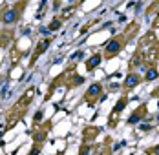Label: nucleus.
I'll list each match as a JSON object with an SVG mask.
<instances>
[{
    "label": "nucleus",
    "mask_w": 159,
    "mask_h": 155,
    "mask_svg": "<svg viewBox=\"0 0 159 155\" xmlns=\"http://www.w3.org/2000/svg\"><path fill=\"white\" fill-rule=\"evenodd\" d=\"M79 84H82V77H77V79H75V86H79Z\"/></svg>",
    "instance_id": "nucleus-13"
},
{
    "label": "nucleus",
    "mask_w": 159,
    "mask_h": 155,
    "mask_svg": "<svg viewBox=\"0 0 159 155\" xmlns=\"http://www.w3.org/2000/svg\"><path fill=\"white\" fill-rule=\"evenodd\" d=\"M101 155H102V153H101Z\"/></svg>",
    "instance_id": "nucleus-16"
},
{
    "label": "nucleus",
    "mask_w": 159,
    "mask_h": 155,
    "mask_svg": "<svg viewBox=\"0 0 159 155\" xmlns=\"http://www.w3.org/2000/svg\"><path fill=\"white\" fill-rule=\"evenodd\" d=\"M40 119H42V111H37V115H35V120H37V122H39V120Z\"/></svg>",
    "instance_id": "nucleus-12"
},
{
    "label": "nucleus",
    "mask_w": 159,
    "mask_h": 155,
    "mask_svg": "<svg viewBox=\"0 0 159 155\" xmlns=\"http://www.w3.org/2000/svg\"><path fill=\"white\" fill-rule=\"evenodd\" d=\"M124 106H126V99H121L119 102L115 104V108H113V111H121V110H124Z\"/></svg>",
    "instance_id": "nucleus-7"
},
{
    "label": "nucleus",
    "mask_w": 159,
    "mask_h": 155,
    "mask_svg": "<svg viewBox=\"0 0 159 155\" xmlns=\"http://www.w3.org/2000/svg\"><path fill=\"white\" fill-rule=\"evenodd\" d=\"M137 82H139L137 75H128V77H126V82H124V86H126V88H132V86H135Z\"/></svg>",
    "instance_id": "nucleus-6"
},
{
    "label": "nucleus",
    "mask_w": 159,
    "mask_h": 155,
    "mask_svg": "<svg viewBox=\"0 0 159 155\" xmlns=\"http://www.w3.org/2000/svg\"><path fill=\"white\" fill-rule=\"evenodd\" d=\"M81 57H82V53H81V51H77L75 55H71V58H81Z\"/></svg>",
    "instance_id": "nucleus-14"
},
{
    "label": "nucleus",
    "mask_w": 159,
    "mask_h": 155,
    "mask_svg": "<svg viewBox=\"0 0 159 155\" xmlns=\"http://www.w3.org/2000/svg\"><path fill=\"white\" fill-rule=\"evenodd\" d=\"M101 60H102V58H101V55H93V57H92V58H90L88 62H86V68H88V70L97 68V66L101 64Z\"/></svg>",
    "instance_id": "nucleus-3"
},
{
    "label": "nucleus",
    "mask_w": 159,
    "mask_h": 155,
    "mask_svg": "<svg viewBox=\"0 0 159 155\" xmlns=\"http://www.w3.org/2000/svg\"><path fill=\"white\" fill-rule=\"evenodd\" d=\"M17 18H18V11L17 9H8L4 13V17H2L4 24H13V22H17Z\"/></svg>",
    "instance_id": "nucleus-1"
},
{
    "label": "nucleus",
    "mask_w": 159,
    "mask_h": 155,
    "mask_svg": "<svg viewBox=\"0 0 159 155\" xmlns=\"http://www.w3.org/2000/svg\"><path fill=\"white\" fill-rule=\"evenodd\" d=\"M88 152H90V148H88V146H82V150H81V155H86Z\"/></svg>",
    "instance_id": "nucleus-11"
},
{
    "label": "nucleus",
    "mask_w": 159,
    "mask_h": 155,
    "mask_svg": "<svg viewBox=\"0 0 159 155\" xmlns=\"http://www.w3.org/2000/svg\"><path fill=\"white\" fill-rule=\"evenodd\" d=\"M121 49V44H119V40H110L108 46H106V53L108 55H115L117 51Z\"/></svg>",
    "instance_id": "nucleus-2"
},
{
    "label": "nucleus",
    "mask_w": 159,
    "mask_h": 155,
    "mask_svg": "<svg viewBox=\"0 0 159 155\" xmlns=\"http://www.w3.org/2000/svg\"><path fill=\"white\" fill-rule=\"evenodd\" d=\"M57 28H60V20H57V18H55L53 22L50 24V28H48V29H50V31H55Z\"/></svg>",
    "instance_id": "nucleus-8"
},
{
    "label": "nucleus",
    "mask_w": 159,
    "mask_h": 155,
    "mask_svg": "<svg viewBox=\"0 0 159 155\" xmlns=\"http://www.w3.org/2000/svg\"><path fill=\"white\" fill-rule=\"evenodd\" d=\"M139 119H141V117H139V115L135 113V115H132V117L128 119V122H130V124H135V122H139Z\"/></svg>",
    "instance_id": "nucleus-10"
},
{
    "label": "nucleus",
    "mask_w": 159,
    "mask_h": 155,
    "mask_svg": "<svg viewBox=\"0 0 159 155\" xmlns=\"http://www.w3.org/2000/svg\"><path fill=\"white\" fill-rule=\"evenodd\" d=\"M101 90H102L101 84H92V86H90V90H88V93H86V99H88V97H95V95H99Z\"/></svg>",
    "instance_id": "nucleus-4"
},
{
    "label": "nucleus",
    "mask_w": 159,
    "mask_h": 155,
    "mask_svg": "<svg viewBox=\"0 0 159 155\" xmlns=\"http://www.w3.org/2000/svg\"><path fill=\"white\" fill-rule=\"evenodd\" d=\"M155 77H157V71H155V70H150V71L146 73V79H148V80H154Z\"/></svg>",
    "instance_id": "nucleus-9"
},
{
    "label": "nucleus",
    "mask_w": 159,
    "mask_h": 155,
    "mask_svg": "<svg viewBox=\"0 0 159 155\" xmlns=\"http://www.w3.org/2000/svg\"><path fill=\"white\" fill-rule=\"evenodd\" d=\"M48 46H50V40H42V42H40L39 46H37V51H35V58L39 57V55H42V53L48 49ZM33 58V60H35Z\"/></svg>",
    "instance_id": "nucleus-5"
},
{
    "label": "nucleus",
    "mask_w": 159,
    "mask_h": 155,
    "mask_svg": "<svg viewBox=\"0 0 159 155\" xmlns=\"http://www.w3.org/2000/svg\"><path fill=\"white\" fill-rule=\"evenodd\" d=\"M155 153H157V155H159V146H157V148H155Z\"/></svg>",
    "instance_id": "nucleus-15"
}]
</instances>
